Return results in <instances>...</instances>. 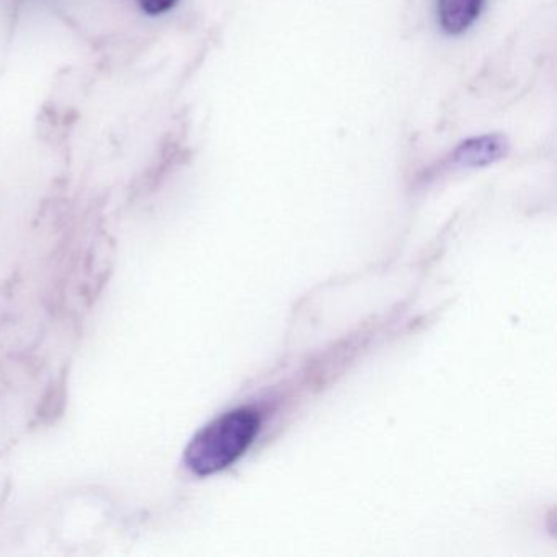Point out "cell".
<instances>
[{"instance_id":"cell-2","label":"cell","mask_w":557,"mask_h":557,"mask_svg":"<svg viewBox=\"0 0 557 557\" xmlns=\"http://www.w3.org/2000/svg\"><path fill=\"white\" fill-rule=\"evenodd\" d=\"M508 143L502 135L466 139L449 156V164L458 169H478L494 164L507 156Z\"/></svg>"},{"instance_id":"cell-4","label":"cell","mask_w":557,"mask_h":557,"mask_svg":"<svg viewBox=\"0 0 557 557\" xmlns=\"http://www.w3.org/2000/svg\"><path fill=\"white\" fill-rule=\"evenodd\" d=\"M178 0H139L143 11L148 15L168 14Z\"/></svg>"},{"instance_id":"cell-1","label":"cell","mask_w":557,"mask_h":557,"mask_svg":"<svg viewBox=\"0 0 557 557\" xmlns=\"http://www.w3.org/2000/svg\"><path fill=\"white\" fill-rule=\"evenodd\" d=\"M260 426L262 417L252 407H239L223 413L191 440L185 451V465L201 478L230 468L256 442Z\"/></svg>"},{"instance_id":"cell-3","label":"cell","mask_w":557,"mask_h":557,"mask_svg":"<svg viewBox=\"0 0 557 557\" xmlns=\"http://www.w3.org/2000/svg\"><path fill=\"white\" fill-rule=\"evenodd\" d=\"M484 0H438L436 15L442 30L448 35H461L472 27L481 15Z\"/></svg>"}]
</instances>
